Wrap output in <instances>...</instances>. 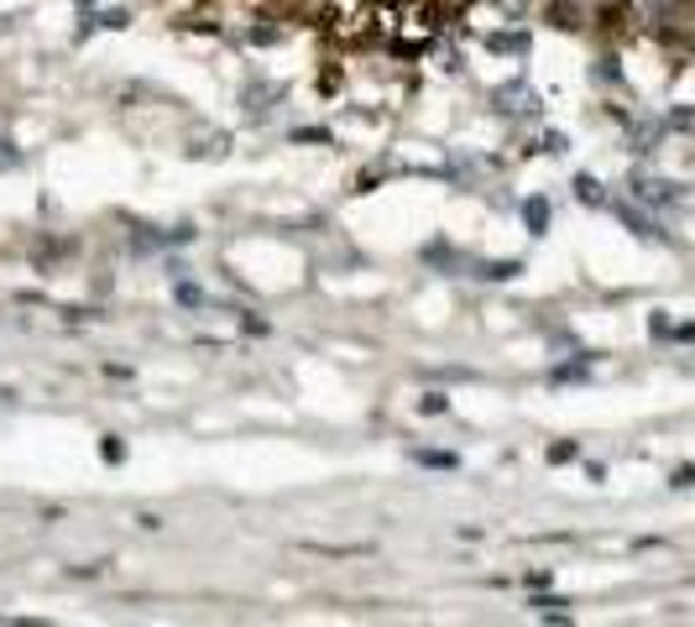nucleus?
<instances>
[{"instance_id":"nucleus-10","label":"nucleus","mask_w":695,"mask_h":627,"mask_svg":"<svg viewBox=\"0 0 695 627\" xmlns=\"http://www.w3.org/2000/svg\"><path fill=\"white\" fill-rule=\"evenodd\" d=\"M570 189H576L580 204H606V189H601L591 173H576V184H570Z\"/></svg>"},{"instance_id":"nucleus-7","label":"nucleus","mask_w":695,"mask_h":627,"mask_svg":"<svg viewBox=\"0 0 695 627\" xmlns=\"http://www.w3.org/2000/svg\"><path fill=\"white\" fill-rule=\"evenodd\" d=\"M533 612H539V617H550V623H570V602H565V596H539V591H533Z\"/></svg>"},{"instance_id":"nucleus-18","label":"nucleus","mask_w":695,"mask_h":627,"mask_svg":"<svg viewBox=\"0 0 695 627\" xmlns=\"http://www.w3.org/2000/svg\"><path fill=\"white\" fill-rule=\"evenodd\" d=\"M445 409H450V403H445V392H429V398L419 403V413H429V418H439Z\"/></svg>"},{"instance_id":"nucleus-23","label":"nucleus","mask_w":695,"mask_h":627,"mask_svg":"<svg viewBox=\"0 0 695 627\" xmlns=\"http://www.w3.org/2000/svg\"><path fill=\"white\" fill-rule=\"evenodd\" d=\"M670 486H695V465H680V471H674V482Z\"/></svg>"},{"instance_id":"nucleus-25","label":"nucleus","mask_w":695,"mask_h":627,"mask_svg":"<svg viewBox=\"0 0 695 627\" xmlns=\"http://www.w3.org/2000/svg\"><path fill=\"white\" fill-rule=\"evenodd\" d=\"M178 298H184L189 309H199V304H204V293H199V288H178Z\"/></svg>"},{"instance_id":"nucleus-12","label":"nucleus","mask_w":695,"mask_h":627,"mask_svg":"<svg viewBox=\"0 0 695 627\" xmlns=\"http://www.w3.org/2000/svg\"><path fill=\"white\" fill-rule=\"evenodd\" d=\"M283 37H288L283 26H251V32H246V43H257V48H272V43H283Z\"/></svg>"},{"instance_id":"nucleus-4","label":"nucleus","mask_w":695,"mask_h":627,"mask_svg":"<svg viewBox=\"0 0 695 627\" xmlns=\"http://www.w3.org/2000/svg\"><path fill=\"white\" fill-rule=\"evenodd\" d=\"M492 105H497V116H533V110H539V95H533L528 84H503V90L492 95Z\"/></svg>"},{"instance_id":"nucleus-9","label":"nucleus","mask_w":695,"mask_h":627,"mask_svg":"<svg viewBox=\"0 0 695 627\" xmlns=\"http://www.w3.org/2000/svg\"><path fill=\"white\" fill-rule=\"evenodd\" d=\"M492 52H528V32H486Z\"/></svg>"},{"instance_id":"nucleus-6","label":"nucleus","mask_w":695,"mask_h":627,"mask_svg":"<svg viewBox=\"0 0 695 627\" xmlns=\"http://www.w3.org/2000/svg\"><path fill=\"white\" fill-rule=\"evenodd\" d=\"M664 121H633V152H653V146L664 142Z\"/></svg>"},{"instance_id":"nucleus-14","label":"nucleus","mask_w":695,"mask_h":627,"mask_svg":"<svg viewBox=\"0 0 695 627\" xmlns=\"http://www.w3.org/2000/svg\"><path fill=\"white\" fill-rule=\"evenodd\" d=\"M419 465H434V471H450V465H456V456H445V450H419Z\"/></svg>"},{"instance_id":"nucleus-5","label":"nucleus","mask_w":695,"mask_h":627,"mask_svg":"<svg viewBox=\"0 0 695 627\" xmlns=\"http://www.w3.org/2000/svg\"><path fill=\"white\" fill-rule=\"evenodd\" d=\"M617 220H623L633 236H644V241H659V225H653L644 210H633V204H617Z\"/></svg>"},{"instance_id":"nucleus-3","label":"nucleus","mask_w":695,"mask_h":627,"mask_svg":"<svg viewBox=\"0 0 695 627\" xmlns=\"http://www.w3.org/2000/svg\"><path fill=\"white\" fill-rule=\"evenodd\" d=\"M278 99H283V84H278V79H246V90H240V105H246L257 121H262Z\"/></svg>"},{"instance_id":"nucleus-22","label":"nucleus","mask_w":695,"mask_h":627,"mask_svg":"<svg viewBox=\"0 0 695 627\" xmlns=\"http://www.w3.org/2000/svg\"><path fill=\"white\" fill-rule=\"evenodd\" d=\"M293 142H330V131H319V126H304V131H293Z\"/></svg>"},{"instance_id":"nucleus-13","label":"nucleus","mask_w":695,"mask_h":627,"mask_svg":"<svg viewBox=\"0 0 695 627\" xmlns=\"http://www.w3.org/2000/svg\"><path fill=\"white\" fill-rule=\"evenodd\" d=\"M523 272V262H486L481 267V277H492V283H507V277H518Z\"/></svg>"},{"instance_id":"nucleus-20","label":"nucleus","mask_w":695,"mask_h":627,"mask_svg":"<svg viewBox=\"0 0 695 627\" xmlns=\"http://www.w3.org/2000/svg\"><path fill=\"white\" fill-rule=\"evenodd\" d=\"M565 131H544V152H550V157H559V152H565Z\"/></svg>"},{"instance_id":"nucleus-15","label":"nucleus","mask_w":695,"mask_h":627,"mask_svg":"<svg viewBox=\"0 0 695 627\" xmlns=\"http://www.w3.org/2000/svg\"><path fill=\"white\" fill-rule=\"evenodd\" d=\"M95 22L105 26V32H120V26H131V11H99Z\"/></svg>"},{"instance_id":"nucleus-8","label":"nucleus","mask_w":695,"mask_h":627,"mask_svg":"<svg viewBox=\"0 0 695 627\" xmlns=\"http://www.w3.org/2000/svg\"><path fill=\"white\" fill-rule=\"evenodd\" d=\"M523 220H528L533 236H544V230H550V199H544V193H539V199H523Z\"/></svg>"},{"instance_id":"nucleus-17","label":"nucleus","mask_w":695,"mask_h":627,"mask_svg":"<svg viewBox=\"0 0 695 627\" xmlns=\"http://www.w3.org/2000/svg\"><path fill=\"white\" fill-rule=\"evenodd\" d=\"M576 456H580V445H576V439H565V445H554V450H550L554 465H570Z\"/></svg>"},{"instance_id":"nucleus-26","label":"nucleus","mask_w":695,"mask_h":627,"mask_svg":"<svg viewBox=\"0 0 695 627\" xmlns=\"http://www.w3.org/2000/svg\"><path fill=\"white\" fill-rule=\"evenodd\" d=\"M439 5H456V11H471L476 0H439Z\"/></svg>"},{"instance_id":"nucleus-2","label":"nucleus","mask_w":695,"mask_h":627,"mask_svg":"<svg viewBox=\"0 0 695 627\" xmlns=\"http://www.w3.org/2000/svg\"><path fill=\"white\" fill-rule=\"evenodd\" d=\"M627 189H633V199L648 204V210H670V204H680V189H674L670 178H653V173H633Z\"/></svg>"},{"instance_id":"nucleus-24","label":"nucleus","mask_w":695,"mask_h":627,"mask_svg":"<svg viewBox=\"0 0 695 627\" xmlns=\"http://www.w3.org/2000/svg\"><path fill=\"white\" fill-rule=\"evenodd\" d=\"M16 163H22V157L11 152V142H0V168H16Z\"/></svg>"},{"instance_id":"nucleus-19","label":"nucleus","mask_w":695,"mask_h":627,"mask_svg":"<svg viewBox=\"0 0 695 627\" xmlns=\"http://www.w3.org/2000/svg\"><path fill=\"white\" fill-rule=\"evenodd\" d=\"M340 84H345V73H340V69H325V73H319V90H325V95H335Z\"/></svg>"},{"instance_id":"nucleus-16","label":"nucleus","mask_w":695,"mask_h":627,"mask_svg":"<svg viewBox=\"0 0 695 627\" xmlns=\"http://www.w3.org/2000/svg\"><path fill=\"white\" fill-rule=\"evenodd\" d=\"M664 126H670V131H695V110H670Z\"/></svg>"},{"instance_id":"nucleus-1","label":"nucleus","mask_w":695,"mask_h":627,"mask_svg":"<svg viewBox=\"0 0 695 627\" xmlns=\"http://www.w3.org/2000/svg\"><path fill=\"white\" fill-rule=\"evenodd\" d=\"M319 26H325L335 43H345V48L372 43V37H377V0H325Z\"/></svg>"},{"instance_id":"nucleus-11","label":"nucleus","mask_w":695,"mask_h":627,"mask_svg":"<svg viewBox=\"0 0 695 627\" xmlns=\"http://www.w3.org/2000/svg\"><path fill=\"white\" fill-rule=\"evenodd\" d=\"M99 460H105V465H120V460H126V439L105 435V439H99Z\"/></svg>"},{"instance_id":"nucleus-21","label":"nucleus","mask_w":695,"mask_h":627,"mask_svg":"<svg viewBox=\"0 0 695 627\" xmlns=\"http://www.w3.org/2000/svg\"><path fill=\"white\" fill-rule=\"evenodd\" d=\"M554 377H559V382H580V377H586V362H570V366H559V371H554Z\"/></svg>"}]
</instances>
